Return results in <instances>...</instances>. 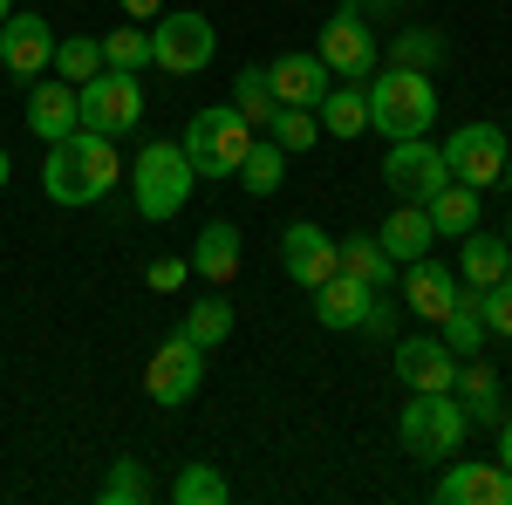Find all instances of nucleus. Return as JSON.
I'll return each instance as SVG.
<instances>
[{
  "label": "nucleus",
  "instance_id": "nucleus-38",
  "mask_svg": "<svg viewBox=\"0 0 512 505\" xmlns=\"http://www.w3.org/2000/svg\"><path fill=\"white\" fill-rule=\"evenodd\" d=\"M185 273H192V260H151V267H144V280H151L158 294H171V287H185Z\"/></svg>",
  "mask_w": 512,
  "mask_h": 505
},
{
  "label": "nucleus",
  "instance_id": "nucleus-44",
  "mask_svg": "<svg viewBox=\"0 0 512 505\" xmlns=\"http://www.w3.org/2000/svg\"><path fill=\"white\" fill-rule=\"evenodd\" d=\"M499 185H506V192H512V157H506V171H499Z\"/></svg>",
  "mask_w": 512,
  "mask_h": 505
},
{
  "label": "nucleus",
  "instance_id": "nucleus-13",
  "mask_svg": "<svg viewBox=\"0 0 512 505\" xmlns=\"http://www.w3.org/2000/svg\"><path fill=\"white\" fill-rule=\"evenodd\" d=\"M280 267H287V280H301V287L315 294L328 273H342V260H335V239L321 233L315 219H294V226L280 233Z\"/></svg>",
  "mask_w": 512,
  "mask_h": 505
},
{
  "label": "nucleus",
  "instance_id": "nucleus-3",
  "mask_svg": "<svg viewBox=\"0 0 512 505\" xmlns=\"http://www.w3.org/2000/svg\"><path fill=\"white\" fill-rule=\"evenodd\" d=\"M465 430H472V417H465V403H458L451 389H417V403H403V417H396L403 451H410V458H424V465L458 458Z\"/></svg>",
  "mask_w": 512,
  "mask_h": 505
},
{
  "label": "nucleus",
  "instance_id": "nucleus-42",
  "mask_svg": "<svg viewBox=\"0 0 512 505\" xmlns=\"http://www.w3.org/2000/svg\"><path fill=\"white\" fill-rule=\"evenodd\" d=\"M499 465L512 471V417H499Z\"/></svg>",
  "mask_w": 512,
  "mask_h": 505
},
{
  "label": "nucleus",
  "instance_id": "nucleus-12",
  "mask_svg": "<svg viewBox=\"0 0 512 505\" xmlns=\"http://www.w3.org/2000/svg\"><path fill=\"white\" fill-rule=\"evenodd\" d=\"M444 178H451V171H444V151L424 144V137H403V144H390V157H383V185H390L396 198H410V205H424Z\"/></svg>",
  "mask_w": 512,
  "mask_h": 505
},
{
  "label": "nucleus",
  "instance_id": "nucleus-23",
  "mask_svg": "<svg viewBox=\"0 0 512 505\" xmlns=\"http://www.w3.org/2000/svg\"><path fill=\"white\" fill-rule=\"evenodd\" d=\"M376 294L362 287V280H349V273H328L315 287V321L321 328H362V308H369Z\"/></svg>",
  "mask_w": 512,
  "mask_h": 505
},
{
  "label": "nucleus",
  "instance_id": "nucleus-7",
  "mask_svg": "<svg viewBox=\"0 0 512 505\" xmlns=\"http://www.w3.org/2000/svg\"><path fill=\"white\" fill-rule=\"evenodd\" d=\"M76 110H82V130H103V137H123L144 123V82L123 76V69H103L76 89Z\"/></svg>",
  "mask_w": 512,
  "mask_h": 505
},
{
  "label": "nucleus",
  "instance_id": "nucleus-39",
  "mask_svg": "<svg viewBox=\"0 0 512 505\" xmlns=\"http://www.w3.org/2000/svg\"><path fill=\"white\" fill-rule=\"evenodd\" d=\"M390 328H396V301H383V294H376V301L362 308V335H376V342H383Z\"/></svg>",
  "mask_w": 512,
  "mask_h": 505
},
{
  "label": "nucleus",
  "instance_id": "nucleus-10",
  "mask_svg": "<svg viewBox=\"0 0 512 505\" xmlns=\"http://www.w3.org/2000/svg\"><path fill=\"white\" fill-rule=\"evenodd\" d=\"M0 69L14 82H41L55 69V28L41 14H7L0 21Z\"/></svg>",
  "mask_w": 512,
  "mask_h": 505
},
{
  "label": "nucleus",
  "instance_id": "nucleus-30",
  "mask_svg": "<svg viewBox=\"0 0 512 505\" xmlns=\"http://www.w3.org/2000/svg\"><path fill=\"white\" fill-rule=\"evenodd\" d=\"M437 328H444V342H451L458 355L485 349V294H478V287H472V294H458V308L444 314Z\"/></svg>",
  "mask_w": 512,
  "mask_h": 505
},
{
  "label": "nucleus",
  "instance_id": "nucleus-24",
  "mask_svg": "<svg viewBox=\"0 0 512 505\" xmlns=\"http://www.w3.org/2000/svg\"><path fill=\"white\" fill-rule=\"evenodd\" d=\"M192 273H205L212 287H226L239 273V226L233 219H212L205 233H198V246H192Z\"/></svg>",
  "mask_w": 512,
  "mask_h": 505
},
{
  "label": "nucleus",
  "instance_id": "nucleus-14",
  "mask_svg": "<svg viewBox=\"0 0 512 505\" xmlns=\"http://www.w3.org/2000/svg\"><path fill=\"white\" fill-rule=\"evenodd\" d=\"M396 376H403L410 396L417 389H451L458 383V349L444 335H410V342H396Z\"/></svg>",
  "mask_w": 512,
  "mask_h": 505
},
{
  "label": "nucleus",
  "instance_id": "nucleus-20",
  "mask_svg": "<svg viewBox=\"0 0 512 505\" xmlns=\"http://www.w3.org/2000/svg\"><path fill=\"white\" fill-rule=\"evenodd\" d=\"M335 260H342V273H349V280H362L369 294H390L396 260L383 253V239H376V233H349V239H335Z\"/></svg>",
  "mask_w": 512,
  "mask_h": 505
},
{
  "label": "nucleus",
  "instance_id": "nucleus-40",
  "mask_svg": "<svg viewBox=\"0 0 512 505\" xmlns=\"http://www.w3.org/2000/svg\"><path fill=\"white\" fill-rule=\"evenodd\" d=\"M123 14H130V21H158L164 14V0H117Z\"/></svg>",
  "mask_w": 512,
  "mask_h": 505
},
{
  "label": "nucleus",
  "instance_id": "nucleus-15",
  "mask_svg": "<svg viewBox=\"0 0 512 505\" xmlns=\"http://www.w3.org/2000/svg\"><path fill=\"white\" fill-rule=\"evenodd\" d=\"M437 505H512V471L492 465H451L437 478Z\"/></svg>",
  "mask_w": 512,
  "mask_h": 505
},
{
  "label": "nucleus",
  "instance_id": "nucleus-9",
  "mask_svg": "<svg viewBox=\"0 0 512 505\" xmlns=\"http://www.w3.org/2000/svg\"><path fill=\"white\" fill-rule=\"evenodd\" d=\"M321 62H328V76H349V82H369L376 76V62H383V48H376V35H369V21L355 14V7H342V14H328L321 21Z\"/></svg>",
  "mask_w": 512,
  "mask_h": 505
},
{
  "label": "nucleus",
  "instance_id": "nucleus-11",
  "mask_svg": "<svg viewBox=\"0 0 512 505\" xmlns=\"http://www.w3.org/2000/svg\"><path fill=\"white\" fill-rule=\"evenodd\" d=\"M198 383H205V349H198L192 335L178 328V335H171V342L151 355V369H144V389H151V403L178 410V403H185Z\"/></svg>",
  "mask_w": 512,
  "mask_h": 505
},
{
  "label": "nucleus",
  "instance_id": "nucleus-41",
  "mask_svg": "<svg viewBox=\"0 0 512 505\" xmlns=\"http://www.w3.org/2000/svg\"><path fill=\"white\" fill-rule=\"evenodd\" d=\"M349 7H355V14H362V21H369V14H383V21H390V14H396V7H403V0H349Z\"/></svg>",
  "mask_w": 512,
  "mask_h": 505
},
{
  "label": "nucleus",
  "instance_id": "nucleus-8",
  "mask_svg": "<svg viewBox=\"0 0 512 505\" xmlns=\"http://www.w3.org/2000/svg\"><path fill=\"white\" fill-rule=\"evenodd\" d=\"M444 171L458 178V185H472V192H485V185H499V171H506V130H492V123H465V130H451L444 144Z\"/></svg>",
  "mask_w": 512,
  "mask_h": 505
},
{
  "label": "nucleus",
  "instance_id": "nucleus-16",
  "mask_svg": "<svg viewBox=\"0 0 512 505\" xmlns=\"http://www.w3.org/2000/svg\"><path fill=\"white\" fill-rule=\"evenodd\" d=\"M28 130H35L41 144H55V137H69L82 130V110H76V82H35L28 89Z\"/></svg>",
  "mask_w": 512,
  "mask_h": 505
},
{
  "label": "nucleus",
  "instance_id": "nucleus-5",
  "mask_svg": "<svg viewBox=\"0 0 512 505\" xmlns=\"http://www.w3.org/2000/svg\"><path fill=\"white\" fill-rule=\"evenodd\" d=\"M253 137H260V130L226 103V110H198V117L185 123V137H178V144H185V157H192L198 178H212V185H219V178H239V157H246Z\"/></svg>",
  "mask_w": 512,
  "mask_h": 505
},
{
  "label": "nucleus",
  "instance_id": "nucleus-32",
  "mask_svg": "<svg viewBox=\"0 0 512 505\" xmlns=\"http://www.w3.org/2000/svg\"><path fill=\"white\" fill-rule=\"evenodd\" d=\"M267 137H274L287 157H301V151H315V144H321V117H315V110H287V103H280L274 123H267Z\"/></svg>",
  "mask_w": 512,
  "mask_h": 505
},
{
  "label": "nucleus",
  "instance_id": "nucleus-46",
  "mask_svg": "<svg viewBox=\"0 0 512 505\" xmlns=\"http://www.w3.org/2000/svg\"><path fill=\"white\" fill-rule=\"evenodd\" d=\"M506 246H512V219H506Z\"/></svg>",
  "mask_w": 512,
  "mask_h": 505
},
{
  "label": "nucleus",
  "instance_id": "nucleus-45",
  "mask_svg": "<svg viewBox=\"0 0 512 505\" xmlns=\"http://www.w3.org/2000/svg\"><path fill=\"white\" fill-rule=\"evenodd\" d=\"M7 14H14V0H0V21H7Z\"/></svg>",
  "mask_w": 512,
  "mask_h": 505
},
{
  "label": "nucleus",
  "instance_id": "nucleus-1",
  "mask_svg": "<svg viewBox=\"0 0 512 505\" xmlns=\"http://www.w3.org/2000/svg\"><path fill=\"white\" fill-rule=\"evenodd\" d=\"M117 178H123L117 137H103V130H69V137H55V144H48V164H41V192L55 198V205H96Z\"/></svg>",
  "mask_w": 512,
  "mask_h": 505
},
{
  "label": "nucleus",
  "instance_id": "nucleus-31",
  "mask_svg": "<svg viewBox=\"0 0 512 505\" xmlns=\"http://www.w3.org/2000/svg\"><path fill=\"white\" fill-rule=\"evenodd\" d=\"M55 76L62 82H89V76H103V41L96 35H69V41H55Z\"/></svg>",
  "mask_w": 512,
  "mask_h": 505
},
{
  "label": "nucleus",
  "instance_id": "nucleus-25",
  "mask_svg": "<svg viewBox=\"0 0 512 505\" xmlns=\"http://www.w3.org/2000/svg\"><path fill=\"white\" fill-rule=\"evenodd\" d=\"M424 212H431L437 239H465L478 226V192H472V185H458V178H444V185L424 198Z\"/></svg>",
  "mask_w": 512,
  "mask_h": 505
},
{
  "label": "nucleus",
  "instance_id": "nucleus-6",
  "mask_svg": "<svg viewBox=\"0 0 512 505\" xmlns=\"http://www.w3.org/2000/svg\"><path fill=\"white\" fill-rule=\"evenodd\" d=\"M212 55H219V35H212L205 14H192V7L158 14V28H151V69H164V76H198Z\"/></svg>",
  "mask_w": 512,
  "mask_h": 505
},
{
  "label": "nucleus",
  "instance_id": "nucleus-28",
  "mask_svg": "<svg viewBox=\"0 0 512 505\" xmlns=\"http://www.w3.org/2000/svg\"><path fill=\"white\" fill-rule=\"evenodd\" d=\"M233 110H239L246 123H253V130H267V123H274L280 96H274V76H267L260 62H253V69H239V76H233Z\"/></svg>",
  "mask_w": 512,
  "mask_h": 505
},
{
  "label": "nucleus",
  "instance_id": "nucleus-17",
  "mask_svg": "<svg viewBox=\"0 0 512 505\" xmlns=\"http://www.w3.org/2000/svg\"><path fill=\"white\" fill-rule=\"evenodd\" d=\"M458 294H465V287H458L444 267H431V253L410 260V273H403V308L424 314V321H444V314L458 308Z\"/></svg>",
  "mask_w": 512,
  "mask_h": 505
},
{
  "label": "nucleus",
  "instance_id": "nucleus-2",
  "mask_svg": "<svg viewBox=\"0 0 512 505\" xmlns=\"http://www.w3.org/2000/svg\"><path fill=\"white\" fill-rule=\"evenodd\" d=\"M362 96H369V130H383L390 144H403V137H424L437 123V82L424 76V69H403V62H390L383 76L362 82Z\"/></svg>",
  "mask_w": 512,
  "mask_h": 505
},
{
  "label": "nucleus",
  "instance_id": "nucleus-4",
  "mask_svg": "<svg viewBox=\"0 0 512 505\" xmlns=\"http://www.w3.org/2000/svg\"><path fill=\"white\" fill-rule=\"evenodd\" d=\"M192 185H198V171H192V157H185V144H144V151H137V164H130L137 212H144V219H158V226L185 212Z\"/></svg>",
  "mask_w": 512,
  "mask_h": 505
},
{
  "label": "nucleus",
  "instance_id": "nucleus-19",
  "mask_svg": "<svg viewBox=\"0 0 512 505\" xmlns=\"http://www.w3.org/2000/svg\"><path fill=\"white\" fill-rule=\"evenodd\" d=\"M383 253H390L396 267H410V260H424V253H431V239H437V226H431V212H424V205H410V198H403V205H396L390 219H383Z\"/></svg>",
  "mask_w": 512,
  "mask_h": 505
},
{
  "label": "nucleus",
  "instance_id": "nucleus-47",
  "mask_svg": "<svg viewBox=\"0 0 512 505\" xmlns=\"http://www.w3.org/2000/svg\"><path fill=\"white\" fill-rule=\"evenodd\" d=\"M506 130H512V123H506Z\"/></svg>",
  "mask_w": 512,
  "mask_h": 505
},
{
  "label": "nucleus",
  "instance_id": "nucleus-36",
  "mask_svg": "<svg viewBox=\"0 0 512 505\" xmlns=\"http://www.w3.org/2000/svg\"><path fill=\"white\" fill-rule=\"evenodd\" d=\"M396 62H403V69H431V62H444V41H437L431 28H403V35H396Z\"/></svg>",
  "mask_w": 512,
  "mask_h": 505
},
{
  "label": "nucleus",
  "instance_id": "nucleus-29",
  "mask_svg": "<svg viewBox=\"0 0 512 505\" xmlns=\"http://www.w3.org/2000/svg\"><path fill=\"white\" fill-rule=\"evenodd\" d=\"M185 335H192L198 349H219L233 335V301L226 294H198L192 308H185Z\"/></svg>",
  "mask_w": 512,
  "mask_h": 505
},
{
  "label": "nucleus",
  "instance_id": "nucleus-33",
  "mask_svg": "<svg viewBox=\"0 0 512 505\" xmlns=\"http://www.w3.org/2000/svg\"><path fill=\"white\" fill-rule=\"evenodd\" d=\"M226 499H233V485L212 465H185L171 478V505H226Z\"/></svg>",
  "mask_w": 512,
  "mask_h": 505
},
{
  "label": "nucleus",
  "instance_id": "nucleus-21",
  "mask_svg": "<svg viewBox=\"0 0 512 505\" xmlns=\"http://www.w3.org/2000/svg\"><path fill=\"white\" fill-rule=\"evenodd\" d=\"M506 267H512V246H506V233L492 239V233H465L458 239V273H465V287H478V294H485V287H499V280H506Z\"/></svg>",
  "mask_w": 512,
  "mask_h": 505
},
{
  "label": "nucleus",
  "instance_id": "nucleus-26",
  "mask_svg": "<svg viewBox=\"0 0 512 505\" xmlns=\"http://www.w3.org/2000/svg\"><path fill=\"white\" fill-rule=\"evenodd\" d=\"M315 117L328 137H362L369 130V96H362V82H342V89H328L315 103Z\"/></svg>",
  "mask_w": 512,
  "mask_h": 505
},
{
  "label": "nucleus",
  "instance_id": "nucleus-18",
  "mask_svg": "<svg viewBox=\"0 0 512 505\" xmlns=\"http://www.w3.org/2000/svg\"><path fill=\"white\" fill-rule=\"evenodd\" d=\"M267 76H274V96L287 110H315L321 96H328V62L321 55H280Z\"/></svg>",
  "mask_w": 512,
  "mask_h": 505
},
{
  "label": "nucleus",
  "instance_id": "nucleus-35",
  "mask_svg": "<svg viewBox=\"0 0 512 505\" xmlns=\"http://www.w3.org/2000/svg\"><path fill=\"white\" fill-rule=\"evenodd\" d=\"M96 499H103V505H144V499H151V478H144V465H137V458H117Z\"/></svg>",
  "mask_w": 512,
  "mask_h": 505
},
{
  "label": "nucleus",
  "instance_id": "nucleus-34",
  "mask_svg": "<svg viewBox=\"0 0 512 505\" xmlns=\"http://www.w3.org/2000/svg\"><path fill=\"white\" fill-rule=\"evenodd\" d=\"M103 69L144 76V69H151V35H144V28H110V35H103Z\"/></svg>",
  "mask_w": 512,
  "mask_h": 505
},
{
  "label": "nucleus",
  "instance_id": "nucleus-27",
  "mask_svg": "<svg viewBox=\"0 0 512 505\" xmlns=\"http://www.w3.org/2000/svg\"><path fill=\"white\" fill-rule=\"evenodd\" d=\"M280 178H287V151H280L274 137H253L246 157H239V185H246L253 198H274Z\"/></svg>",
  "mask_w": 512,
  "mask_h": 505
},
{
  "label": "nucleus",
  "instance_id": "nucleus-37",
  "mask_svg": "<svg viewBox=\"0 0 512 505\" xmlns=\"http://www.w3.org/2000/svg\"><path fill=\"white\" fill-rule=\"evenodd\" d=\"M485 335H506L512 342V267L499 287H485Z\"/></svg>",
  "mask_w": 512,
  "mask_h": 505
},
{
  "label": "nucleus",
  "instance_id": "nucleus-43",
  "mask_svg": "<svg viewBox=\"0 0 512 505\" xmlns=\"http://www.w3.org/2000/svg\"><path fill=\"white\" fill-rule=\"evenodd\" d=\"M7 178H14V157L0 151V192H7Z\"/></svg>",
  "mask_w": 512,
  "mask_h": 505
},
{
  "label": "nucleus",
  "instance_id": "nucleus-22",
  "mask_svg": "<svg viewBox=\"0 0 512 505\" xmlns=\"http://www.w3.org/2000/svg\"><path fill=\"white\" fill-rule=\"evenodd\" d=\"M451 396L465 403V417H472V424H499V417H506V403H499V369H492V362H472V355H465Z\"/></svg>",
  "mask_w": 512,
  "mask_h": 505
}]
</instances>
